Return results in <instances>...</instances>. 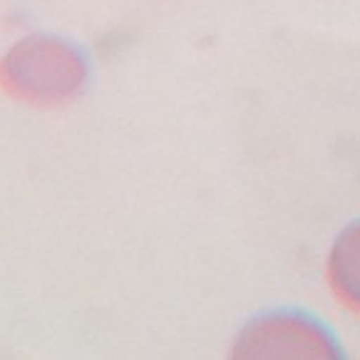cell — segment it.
<instances>
[{"label": "cell", "mask_w": 360, "mask_h": 360, "mask_svg": "<svg viewBox=\"0 0 360 360\" xmlns=\"http://www.w3.org/2000/svg\"><path fill=\"white\" fill-rule=\"evenodd\" d=\"M328 281L338 301L360 313V221L350 224L335 238L328 259Z\"/></svg>", "instance_id": "3"}, {"label": "cell", "mask_w": 360, "mask_h": 360, "mask_svg": "<svg viewBox=\"0 0 360 360\" xmlns=\"http://www.w3.org/2000/svg\"><path fill=\"white\" fill-rule=\"evenodd\" d=\"M338 345L326 328L306 316L271 313L241 330L236 358H338Z\"/></svg>", "instance_id": "2"}, {"label": "cell", "mask_w": 360, "mask_h": 360, "mask_svg": "<svg viewBox=\"0 0 360 360\" xmlns=\"http://www.w3.org/2000/svg\"><path fill=\"white\" fill-rule=\"evenodd\" d=\"M90 65L82 50L55 35L22 37L0 63V87L30 105H63L85 90Z\"/></svg>", "instance_id": "1"}]
</instances>
